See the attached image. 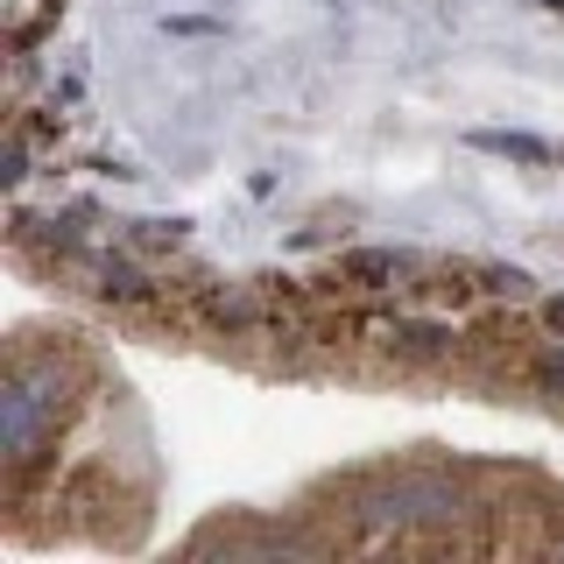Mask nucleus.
<instances>
[{"instance_id": "9b49d317", "label": "nucleus", "mask_w": 564, "mask_h": 564, "mask_svg": "<svg viewBox=\"0 0 564 564\" xmlns=\"http://www.w3.org/2000/svg\"><path fill=\"white\" fill-rule=\"evenodd\" d=\"M543 317H551V332H564V296H551V304H543Z\"/></svg>"}, {"instance_id": "20e7f679", "label": "nucleus", "mask_w": 564, "mask_h": 564, "mask_svg": "<svg viewBox=\"0 0 564 564\" xmlns=\"http://www.w3.org/2000/svg\"><path fill=\"white\" fill-rule=\"evenodd\" d=\"M388 352H395V360H452L458 352V332L452 325H437V317H388Z\"/></svg>"}, {"instance_id": "ddd939ff", "label": "nucleus", "mask_w": 564, "mask_h": 564, "mask_svg": "<svg viewBox=\"0 0 564 564\" xmlns=\"http://www.w3.org/2000/svg\"><path fill=\"white\" fill-rule=\"evenodd\" d=\"M551 551H557V557H564V529H557V536H551Z\"/></svg>"}, {"instance_id": "6e6552de", "label": "nucleus", "mask_w": 564, "mask_h": 564, "mask_svg": "<svg viewBox=\"0 0 564 564\" xmlns=\"http://www.w3.org/2000/svg\"><path fill=\"white\" fill-rule=\"evenodd\" d=\"M480 290L487 296H536V275L516 269V261H508V269H501V261H487V269H480Z\"/></svg>"}, {"instance_id": "0eeeda50", "label": "nucleus", "mask_w": 564, "mask_h": 564, "mask_svg": "<svg viewBox=\"0 0 564 564\" xmlns=\"http://www.w3.org/2000/svg\"><path fill=\"white\" fill-rule=\"evenodd\" d=\"M339 275L360 282V290H388V282L410 275V254H395V247H352V254H339Z\"/></svg>"}, {"instance_id": "9d476101", "label": "nucleus", "mask_w": 564, "mask_h": 564, "mask_svg": "<svg viewBox=\"0 0 564 564\" xmlns=\"http://www.w3.org/2000/svg\"><path fill=\"white\" fill-rule=\"evenodd\" d=\"M22 176H29V128H14L8 134V163H0V184L22 191Z\"/></svg>"}, {"instance_id": "f03ea898", "label": "nucleus", "mask_w": 564, "mask_h": 564, "mask_svg": "<svg viewBox=\"0 0 564 564\" xmlns=\"http://www.w3.org/2000/svg\"><path fill=\"white\" fill-rule=\"evenodd\" d=\"M466 516V494L445 473H375L346 494V522L360 543H402V536H437Z\"/></svg>"}, {"instance_id": "1a4fd4ad", "label": "nucleus", "mask_w": 564, "mask_h": 564, "mask_svg": "<svg viewBox=\"0 0 564 564\" xmlns=\"http://www.w3.org/2000/svg\"><path fill=\"white\" fill-rule=\"evenodd\" d=\"M529 381H536L543 395H564V346H551V352H536V360H529Z\"/></svg>"}, {"instance_id": "39448f33", "label": "nucleus", "mask_w": 564, "mask_h": 564, "mask_svg": "<svg viewBox=\"0 0 564 564\" xmlns=\"http://www.w3.org/2000/svg\"><path fill=\"white\" fill-rule=\"evenodd\" d=\"M198 311H205V325H212V332H261V325H269V296L247 290V282L205 290V296H198Z\"/></svg>"}, {"instance_id": "423d86ee", "label": "nucleus", "mask_w": 564, "mask_h": 564, "mask_svg": "<svg viewBox=\"0 0 564 564\" xmlns=\"http://www.w3.org/2000/svg\"><path fill=\"white\" fill-rule=\"evenodd\" d=\"M473 149H487V155H508V163H529V170H543V163H557V141H543V134H522V128H473L466 134Z\"/></svg>"}, {"instance_id": "f8f14e48", "label": "nucleus", "mask_w": 564, "mask_h": 564, "mask_svg": "<svg viewBox=\"0 0 564 564\" xmlns=\"http://www.w3.org/2000/svg\"><path fill=\"white\" fill-rule=\"evenodd\" d=\"M536 8H551V14H564V0H536Z\"/></svg>"}, {"instance_id": "7ed1b4c3", "label": "nucleus", "mask_w": 564, "mask_h": 564, "mask_svg": "<svg viewBox=\"0 0 564 564\" xmlns=\"http://www.w3.org/2000/svg\"><path fill=\"white\" fill-rule=\"evenodd\" d=\"M85 275H93L85 290H93L99 304H120V311H155V304H163V282H149L128 254H93Z\"/></svg>"}, {"instance_id": "f257e3e1", "label": "nucleus", "mask_w": 564, "mask_h": 564, "mask_svg": "<svg viewBox=\"0 0 564 564\" xmlns=\"http://www.w3.org/2000/svg\"><path fill=\"white\" fill-rule=\"evenodd\" d=\"M70 410H78V375H64L57 352H14L8 381H0V466H8L14 501L50 466Z\"/></svg>"}]
</instances>
